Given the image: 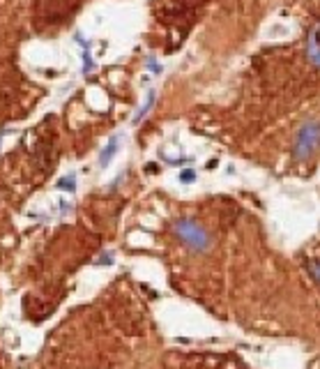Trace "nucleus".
Masks as SVG:
<instances>
[{"mask_svg": "<svg viewBox=\"0 0 320 369\" xmlns=\"http://www.w3.org/2000/svg\"><path fill=\"white\" fill-rule=\"evenodd\" d=\"M152 102H154V92H150V100H148V102H145V104H143V106H141V111H138V114H136V118H134V122H138V120H141L143 116L148 114V111H150V106H152Z\"/></svg>", "mask_w": 320, "mask_h": 369, "instance_id": "39448f33", "label": "nucleus"}, {"mask_svg": "<svg viewBox=\"0 0 320 369\" xmlns=\"http://www.w3.org/2000/svg\"><path fill=\"white\" fill-rule=\"evenodd\" d=\"M97 263H99V266H108V263H113V256L111 254H104L101 258H97Z\"/></svg>", "mask_w": 320, "mask_h": 369, "instance_id": "6e6552de", "label": "nucleus"}, {"mask_svg": "<svg viewBox=\"0 0 320 369\" xmlns=\"http://www.w3.org/2000/svg\"><path fill=\"white\" fill-rule=\"evenodd\" d=\"M320 150V122L318 120H309L300 127L293 143V160L295 162H307Z\"/></svg>", "mask_w": 320, "mask_h": 369, "instance_id": "f03ea898", "label": "nucleus"}, {"mask_svg": "<svg viewBox=\"0 0 320 369\" xmlns=\"http://www.w3.org/2000/svg\"><path fill=\"white\" fill-rule=\"evenodd\" d=\"M55 187H58V190H65V192H74L76 190V180H74V176H65L62 180H58Z\"/></svg>", "mask_w": 320, "mask_h": 369, "instance_id": "20e7f679", "label": "nucleus"}, {"mask_svg": "<svg viewBox=\"0 0 320 369\" xmlns=\"http://www.w3.org/2000/svg\"><path fill=\"white\" fill-rule=\"evenodd\" d=\"M309 272H311V274L316 277V282H320V261L311 263V266H309Z\"/></svg>", "mask_w": 320, "mask_h": 369, "instance_id": "0eeeda50", "label": "nucleus"}, {"mask_svg": "<svg viewBox=\"0 0 320 369\" xmlns=\"http://www.w3.org/2000/svg\"><path fill=\"white\" fill-rule=\"evenodd\" d=\"M180 180H182V182H194V180H196V173L191 171V168H187V171L180 173Z\"/></svg>", "mask_w": 320, "mask_h": 369, "instance_id": "423d86ee", "label": "nucleus"}, {"mask_svg": "<svg viewBox=\"0 0 320 369\" xmlns=\"http://www.w3.org/2000/svg\"><path fill=\"white\" fill-rule=\"evenodd\" d=\"M173 236L194 254H205L212 247V236L208 233V228L201 226L196 220H189V217L173 222Z\"/></svg>", "mask_w": 320, "mask_h": 369, "instance_id": "f257e3e1", "label": "nucleus"}, {"mask_svg": "<svg viewBox=\"0 0 320 369\" xmlns=\"http://www.w3.org/2000/svg\"><path fill=\"white\" fill-rule=\"evenodd\" d=\"M118 146H120V138H118V136H113L111 141H108L106 148L101 150V155H99V166H101V168L108 166V162L113 160V155H115V150H118Z\"/></svg>", "mask_w": 320, "mask_h": 369, "instance_id": "7ed1b4c3", "label": "nucleus"}]
</instances>
